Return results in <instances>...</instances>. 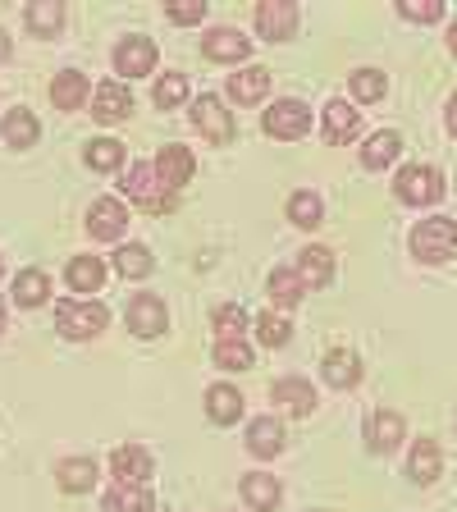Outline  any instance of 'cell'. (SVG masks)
Segmentation results:
<instances>
[{
    "label": "cell",
    "mask_w": 457,
    "mask_h": 512,
    "mask_svg": "<svg viewBox=\"0 0 457 512\" xmlns=\"http://www.w3.org/2000/svg\"><path fill=\"white\" fill-rule=\"evenodd\" d=\"M124 192L128 202L142 206L147 215H160L174 206V188L165 183V174L156 170V160H142V165H133V170L124 174Z\"/></svg>",
    "instance_id": "cell-1"
},
{
    "label": "cell",
    "mask_w": 457,
    "mask_h": 512,
    "mask_svg": "<svg viewBox=\"0 0 457 512\" xmlns=\"http://www.w3.org/2000/svg\"><path fill=\"white\" fill-rule=\"evenodd\" d=\"M106 325H110V311L92 298H64L60 307H55V330H60L69 343L96 339Z\"/></svg>",
    "instance_id": "cell-2"
},
{
    "label": "cell",
    "mask_w": 457,
    "mask_h": 512,
    "mask_svg": "<svg viewBox=\"0 0 457 512\" xmlns=\"http://www.w3.org/2000/svg\"><path fill=\"white\" fill-rule=\"evenodd\" d=\"M453 247H457V224L448 220V215H430V220H421L412 229V256L416 261H426V266L448 261Z\"/></svg>",
    "instance_id": "cell-3"
},
{
    "label": "cell",
    "mask_w": 457,
    "mask_h": 512,
    "mask_svg": "<svg viewBox=\"0 0 457 512\" xmlns=\"http://www.w3.org/2000/svg\"><path fill=\"white\" fill-rule=\"evenodd\" d=\"M444 174L435 170V165H407V170H398L394 179V197L407 206H435L439 197H444Z\"/></svg>",
    "instance_id": "cell-4"
},
{
    "label": "cell",
    "mask_w": 457,
    "mask_h": 512,
    "mask_svg": "<svg viewBox=\"0 0 457 512\" xmlns=\"http://www.w3.org/2000/svg\"><path fill=\"white\" fill-rule=\"evenodd\" d=\"M261 128H266L270 138H279V142L307 138V128H311V110H307V101H293V96L275 101V106H270L266 115H261Z\"/></svg>",
    "instance_id": "cell-5"
},
{
    "label": "cell",
    "mask_w": 457,
    "mask_h": 512,
    "mask_svg": "<svg viewBox=\"0 0 457 512\" xmlns=\"http://www.w3.org/2000/svg\"><path fill=\"white\" fill-rule=\"evenodd\" d=\"M192 128H197L206 142H229L234 138V115L224 110L220 96H197V101H192Z\"/></svg>",
    "instance_id": "cell-6"
},
{
    "label": "cell",
    "mask_w": 457,
    "mask_h": 512,
    "mask_svg": "<svg viewBox=\"0 0 457 512\" xmlns=\"http://www.w3.org/2000/svg\"><path fill=\"white\" fill-rule=\"evenodd\" d=\"M128 229V206L119 197H96L87 206V234L101 238V243H119V234Z\"/></svg>",
    "instance_id": "cell-7"
},
{
    "label": "cell",
    "mask_w": 457,
    "mask_h": 512,
    "mask_svg": "<svg viewBox=\"0 0 457 512\" xmlns=\"http://www.w3.org/2000/svg\"><path fill=\"white\" fill-rule=\"evenodd\" d=\"M128 330L138 339H156V334L170 330V307L156 298V293H138L128 302Z\"/></svg>",
    "instance_id": "cell-8"
},
{
    "label": "cell",
    "mask_w": 457,
    "mask_h": 512,
    "mask_svg": "<svg viewBox=\"0 0 457 512\" xmlns=\"http://www.w3.org/2000/svg\"><path fill=\"white\" fill-rule=\"evenodd\" d=\"M270 403L279 407L284 416H311L316 412V389H311L302 375H279L275 380V389H270Z\"/></svg>",
    "instance_id": "cell-9"
},
{
    "label": "cell",
    "mask_w": 457,
    "mask_h": 512,
    "mask_svg": "<svg viewBox=\"0 0 457 512\" xmlns=\"http://www.w3.org/2000/svg\"><path fill=\"white\" fill-rule=\"evenodd\" d=\"M256 32H261L266 42H288V37L298 32V5H293V0H266V5H256Z\"/></svg>",
    "instance_id": "cell-10"
},
{
    "label": "cell",
    "mask_w": 457,
    "mask_h": 512,
    "mask_svg": "<svg viewBox=\"0 0 457 512\" xmlns=\"http://www.w3.org/2000/svg\"><path fill=\"white\" fill-rule=\"evenodd\" d=\"M110 471H115L119 485H147L151 471H156V458H151V448L142 444H119L110 453Z\"/></svg>",
    "instance_id": "cell-11"
},
{
    "label": "cell",
    "mask_w": 457,
    "mask_h": 512,
    "mask_svg": "<svg viewBox=\"0 0 457 512\" xmlns=\"http://www.w3.org/2000/svg\"><path fill=\"white\" fill-rule=\"evenodd\" d=\"M320 133H325V142H330V147H343V142H352L357 133H362V115H357V106L334 96L330 106H325V115H320Z\"/></svg>",
    "instance_id": "cell-12"
},
{
    "label": "cell",
    "mask_w": 457,
    "mask_h": 512,
    "mask_svg": "<svg viewBox=\"0 0 457 512\" xmlns=\"http://www.w3.org/2000/svg\"><path fill=\"white\" fill-rule=\"evenodd\" d=\"M362 435H366V444H371L375 453H394V448L403 444V435H407V421L398 412H389V407H375V412L366 416Z\"/></svg>",
    "instance_id": "cell-13"
},
{
    "label": "cell",
    "mask_w": 457,
    "mask_h": 512,
    "mask_svg": "<svg viewBox=\"0 0 457 512\" xmlns=\"http://www.w3.org/2000/svg\"><path fill=\"white\" fill-rule=\"evenodd\" d=\"M115 69H119V83L124 78H147L156 69V42L147 37H124L115 46Z\"/></svg>",
    "instance_id": "cell-14"
},
{
    "label": "cell",
    "mask_w": 457,
    "mask_h": 512,
    "mask_svg": "<svg viewBox=\"0 0 457 512\" xmlns=\"http://www.w3.org/2000/svg\"><path fill=\"white\" fill-rule=\"evenodd\" d=\"M92 115L101 119V124H124V119L133 115V92H128V83L106 78V83L96 87V96H92Z\"/></svg>",
    "instance_id": "cell-15"
},
{
    "label": "cell",
    "mask_w": 457,
    "mask_h": 512,
    "mask_svg": "<svg viewBox=\"0 0 457 512\" xmlns=\"http://www.w3.org/2000/svg\"><path fill=\"white\" fill-rule=\"evenodd\" d=\"M202 51H206V60H215V64H238V60L252 55V42L234 28H211L206 32V42H202Z\"/></svg>",
    "instance_id": "cell-16"
},
{
    "label": "cell",
    "mask_w": 457,
    "mask_h": 512,
    "mask_svg": "<svg viewBox=\"0 0 457 512\" xmlns=\"http://www.w3.org/2000/svg\"><path fill=\"white\" fill-rule=\"evenodd\" d=\"M439 471H444V453H439L435 439H416L412 453H407V476L416 480V485H435Z\"/></svg>",
    "instance_id": "cell-17"
},
{
    "label": "cell",
    "mask_w": 457,
    "mask_h": 512,
    "mask_svg": "<svg viewBox=\"0 0 457 512\" xmlns=\"http://www.w3.org/2000/svg\"><path fill=\"white\" fill-rule=\"evenodd\" d=\"M247 453H252V458H275V453H284V426H279V416H256L252 426H247Z\"/></svg>",
    "instance_id": "cell-18"
},
{
    "label": "cell",
    "mask_w": 457,
    "mask_h": 512,
    "mask_svg": "<svg viewBox=\"0 0 457 512\" xmlns=\"http://www.w3.org/2000/svg\"><path fill=\"white\" fill-rule=\"evenodd\" d=\"M206 416H211L215 426L243 421V394H238L234 384H211V389H206Z\"/></svg>",
    "instance_id": "cell-19"
},
{
    "label": "cell",
    "mask_w": 457,
    "mask_h": 512,
    "mask_svg": "<svg viewBox=\"0 0 457 512\" xmlns=\"http://www.w3.org/2000/svg\"><path fill=\"white\" fill-rule=\"evenodd\" d=\"M243 499H247V508H256V512H275L279 499H284V490H279V480L270 476V471H247Z\"/></svg>",
    "instance_id": "cell-20"
},
{
    "label": "cell",
    "mask_w": 457,
    "mask_h": 512,
    "mask_svg": "<svg viewBox=\"0 0 457 512\" xmlns=\"http://www.w3.org/2000/svg\"><path fill=\"white\" fill-rule=\"evenodd\" d=\"M320 371H325V384H334V389H352V384L362 380V357L348 352V348H334V352H325Z\"/></svg>",
    "instance_id": "cell-21"
},
{
    "label": "cell",
    "mask_w": 457,
    "mask_h": 512,
    "mask_svg": "<svg viewBox=\"0 0 457 512\" xmlns=\"http://www.w3.org/2000/svg\"><path fill=\"white\" fill-rule=\"evenodd\" d=\"M270 83L275 78L266 74V69H238V74H229V96H234L238 106H256V101H266V92H270Z\"/></svg>",
    "instance_id": "cell-22"
},
{
    "label": "cell",
    "mask_w": 457,
    "mask_h": 512,
    "mask_svg": "<svg viewBox=\"0 0 457 512\" xmlns=\"http://www.w3.org/2000/svg\"><path fill=\"white\" fill-rule=\"evenodd\" d=\"M87 74H78V69H60V74L51 78V101L60 110H83V101H87Z\"/></svg>",
    "instance_id": "cell-23"
},
{
    "label": "cell",
    "mask_w": 457,
    "mask_h": 512,
    "mask_svg": "<svg viewBox=\"0 0 457 512\" xmlns=\"http://www.w3.org/2000/svg\"><path fill=\"white\" fill-rule=\"evenodd\" d=\"M293 270H298V279L307 288H325L334 279V252H330V247H307V252L298 256V266H293Z\"/></svg>",
    "instance_id": "cell-24"
},
{
    "label": "cell",
    "mask_w": 457,
    "mask_h": 512,
    "mask_svg": "<svg viewBox=\"0 0 457 512\" xmlns=\"http://www.w3.org/2000/svg\"><path fill=\"white\" fill-rule=\"evenodd\" d=\"M96 476H101V467H96L92 458H64L60 467H55V480H60L64 494H87L96 485Z\"/></svg>",
    "instance_id": "cell-25"
},
{
    "label": "cell",
    "mask_w": 457,
    "mask_h": 512,
    "mask_svg": "<svg viewBox=\"0 0 457 512\" xmlns=\"http://www.w3.org/2000/svg\"><path fill=\"white\" fill-rule=\"evenodd\" d=\"M266 293H270V302H275L279 311H293L302 302V293H307V284L298 279V270L293 266H279V270H270Z\"/></svg>",
    "instance_id": "cell-26"
},
{
    "label": "cell",
    "mask_w": 457,
    "mask_h": 512,
    "mask_svg": "<svg viewBox=\"0 0 457 512\" xmlns=\"http://www.w3.org/2000/svg\"><path fill=\"white\" fill-rule=\"evenodd\" d=\"M156 170L165 174V183H170V188H183V183L192 179V170H197V160H192L188 147H179V142H174V147H160L156 151Z\"/></svg>",
    "instance_id": "cell-27"
},
{
    "label": "cell",
    "mask_w": 457,
    "mask_h": 512,
    "mask_svg": "<svg viewBox=\"0 0 457 512\" xmlns=\"http://www.w3.org/2000/svg\"><path fill=\"white\" fill-rule=\"evenodd\" d=\"M101 503H106V512H151L156 508V494H151L147 485H119L115 480Z\"/></svg>",
    "instance_id": "cell-28"
},
{
    "label": "cell",
    "mask_w": 457,
    "mask_h": 512,
    "mask_svg": "<svg viewBox=\"0 0 457 512\" xmlns=\"http://www.w3.org/2000/svg\"><path fill=\"white\" fill-rule=\"evenodd\" d=\"M0 138L10 142L14 151H23V147H32V142L42 138V124H37V115H32V110H10V115H5V124H0Z\"/></svg>",
    "instance_id": "cell-29"
},
{
    "label": "cell",
    "mask_w": 457,
    "mask_h": 512,
    "mask_svg": "<svg viewBox=\"0 0 457 512\" xmlns=\"http://www.w3.org/2000/svg\"><path fill=\"white\" fill-rule=\"evenodd\" d=\"M64 279H69L74 293H96V288L106 284V261H101V256H74L69 270H64Z\"/></svg>",
    "instance_id": "cell-30"
},
{
    "label": "cell",
    "mask_w": 457,
    "mask_h": 512,
    "mask_svg": "<svg viewBox=\"0 0 457 512\" xmlns=\"http://www.w3.org/2000/svg\"><path fill=\"white\" fill-rule=\"evenodd\" d=\"M46 298H51V275H46V270L28 266L14 275V302H19V307H42Z\"/></svg>",
    "instance_id": "cell-31"
},
{
    "label": "cell",
    "mask_w": 457,
    "mask_h": 512,
    "mask_svg": "<svg viewBox=\"0 0 457 512\" xmlns=\"http://www.w3.org/2000/svg\"><path fill=\"white\" fill-rule=\"evenodd\" d=\"M398 151H403V138H398L394 128H384V133L366 138V147H362V165H366V170H389V165L398 160Z\"/></svg>",
    "instance_id": "cell-32"
},
{
    "label": "cell",
    "mask_w": 457,
    "mask_h": 512,
    "mask_svg": "<svg viewBox=\"0 0 457 512\" xmlns=\"http://www.w3.org/2000/svg\"><path fill=\"white\" fill-rule=\"evenodd\" d=\"M23 23H28V32H37V37H55V32L64 28V5H55V0H32L28 10H23Z\"/></svg>",
    "instance_id": "cell-33"
},
{
    "label": "cell",
    "mask_w": 457,
    "mask_h": 512,
    "mask_svg": "<svg viewBox=\"0 0 457 512\" xmlns=\"http://www.w3.org/2000/svg\"><path fill=\"white\" fill-rule=\"evenodd\" d=\"M151 266H156V261H151V252L142 243H124L115 252V270L124 279H147L151 275Z\"/></svg>",
    "instance_id": "cell-34"
},
{
    "label": "cell",
    "mask_w": 457,
    "mask_h": 512,
    "mask_svg": "<svg viewBox=\"0 0 457 512\" xmlns=\"http://www.w3.org/2000/svg\"><path fill=\"white\" fill-rule=\"evenodd\" d=\"M151 101H156L160 110H174V106H183L188 101V74H160L156 78V87H151Z\"/></svg>",
    "instance_id": "cell-35"
},
{
    "label": "cell",
    "mask_w": 457,
    "mask_h": 512,
    "mask_svg": "<svg viewBox=\"0 0 457 512\" xmlns=\"http://www.w3.org/2000/svg\"><path fill=\"white\" fill-rule=\"evenodd\" d=\"M87 165L92 170H101V174H115L119 165H124V147H119L115 138H96V142H87Z\"/></svg>",
    "instance_id": "cell-36"
},
{
    "label": "cell",
    "mask_w": 457,
    "mask_h": 512,
    "mask_svg": "<svg viewBox=\"0 0 457 512\" xmlns=\"http://www.w3.org/2000/svg\"><path fill=\"white\" fill-rule=\"evenodd\" d=\"M288 220L298 224V229H316L320 224V197L311 188H302V192H293V197H288Z\"/></svg>",
    "instance_id": "cell-37"
},
{
    "label": "cell",
    "mask_w": 457,
    "mask_h": 512,
    "mask_svg": "<svg viewBox=\"0 0 457 512\" xmlns=\"http://www.w3.org/2000/svg\"><path fill=\"white\" fill-rule=\"evenodd\" d=\"M288 334H293V325H288L284 311H261L256 316V339L266 343V348H284Z\"/></svg>",
    "instance_id": "cell-38"
},
{
    "label": "cell",
    "mask_w": 457,
    "mask_h": 512,
    "mask_svg": "<svg viewBox=\"0 0 457 512\" xmlns=\"http://www.w3.org/2000/svg\"><path fill=\"white\" fill-rule=\"evenodd\" d=\"M211 325L220 339H243L247 334V311L238 307V302H224V307L211 311Z\"/></svg>",
    "instance_id": "cell-39"
},
{
    "label": "cell",
    "mask_w": 457,
    "mask_h": 512,
    "mask_svg": "<svg viewBox=\"0 0 457 512\" xmlns=\"http://www.w3.org/2000/svg\"><path fill=\"white\" fill-rule=\"evenodd\" d=\"M215 366L220 371H247L252 366V348L243 339H215Z\"/></svg>",
    "instance_id": "cell-40"
},
{
    "label": "cell",
    "mask_w": 457,
    "mask_h": 512,
    "mask_svg": "<svg viewBox=\"0 0 457 512\" xmlns=\"http://www.w3.org/2000/svg\"><path fill=\"white\" fill-rule=\"evenodd\" d=\"M348 87L357 101H380V96L389 92V78H384L380 69H357V74L348 78Z\"/></svg>",
    "instance_id": "cell-41"
},
{
    "label": "cell",
    "mask_w": 457,
    "mask_h": 512,
    "mask_svg": "<svg viewBox=\"0 0 457 512\" xmlns=\"http://www.w3.org/2000/svg\"><path fill=\"white\" fill-rule=\"evenodd\" d=\"M398 14H403L407 23H435L439 14H444V5H439V0H398Z\"/></svg>",
    "instance_id": "cell-42"
},
{
    "label": "cell",
    "mask_w": 457,
    "mask_h": 512,
    "mask_svg": "<svg viewBox=\"0 0 457 512\" xmlns=\"http://www.w3.org/2000/svg\"><path fill=\"white\" fill-rule=\"evenodd\" d=\"M165 14H170V23H179V28H192V23L206 19V5H202V0H170V5H165Z\"/></svg>",
    "instance_id": "cell-43"
},
{
    "label": "cell",
    "mask_w": 457,
    "mask_h": 512,
    "mask_svg": "<svg viewBox=\"0 0 457 512\" xmlns=\"http://www.w3.org/2000/svg\"><path fill=\"white\" fill-rule=\"evenodd\" d=\"M448 133H453V138H457V92L448 96Z\"/></svg>",
    "instance_id": "cell-44"
},
{
    "label": "cell",
    "mask_w": 457,
    "mask_h": 512,
    "mask_svg": "<svg viewBox=\"0 0 457 512\" xmlns=\"http://www.w3.org/2000/svg\"><path fill=\"white\" fill-rule=\"evenodd\" d=\"M10 51H14V46H10V37H5V32H0V64L10 60Z\"/></svg>",
    "instance_id": "cell-45"
},
{
    "label": "cell",
    "mask_w": 457,
    "mask_h": 512,
    "mask_svg": "<svg viewBox=\"0 0 457 512\" xmlns=\"http://www.w3.org/2000/svg\"><path fill=\"white\" fill-rule=\"evenodd\" d=\"M448 51L457 55V19H453V28H448Z\"/></svg>",
    "instance_id": "cell-46"
},
{
    "label": "cell",
    "mask_w": 457,
    "mask_h": 512,
    "mask_svg": "<svg viewBox=\"0 0 457 512\" xmlns=\"http://www.w3.org/2000/svg\"><path fill=\"white\" fill-rule=\"evenodd\" d=\"M0 334H5V302H0Z\"/></svg>",
    "instance_id": "cell-47"
},
{
    "label": "cell",
    "mask_w": 457,
    "mask_h": 512,
    "mask_svg": "<svg viewBox=\"0 0 457 512\" xmlns=\"http://www.w3.org/2000/svg\"><path fill=\"white\" fill-rule=\"evenodd\" d=\"M0 275H5V261H0Z\"/></svg>",
    "instance_id": "cell-48"
}]
</instances>
